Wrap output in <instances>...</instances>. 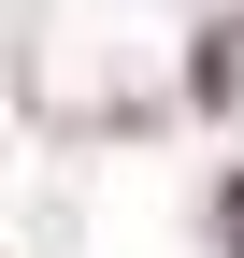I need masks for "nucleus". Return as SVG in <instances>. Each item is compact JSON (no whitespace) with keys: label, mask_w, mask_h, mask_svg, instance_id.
<instances>
[{"label":"nucleus","mask_w":244,"mask_h":258,"mask_svg":"<svg viewBox=\"0 0 244 258\" xmlns=\"http://www.w3.org/2000/svg\"><path fill=\"white\" fill-rule=\"evenodd\" d=\"M230 258H244V186H230Z\"/></svg>","instance_id":"obj_1"}]
</instances>
